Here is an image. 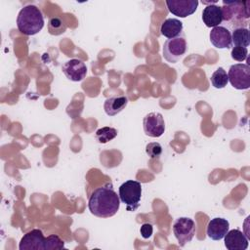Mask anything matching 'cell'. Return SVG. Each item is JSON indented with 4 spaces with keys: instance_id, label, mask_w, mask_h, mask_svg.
<instances>
[{
    "instance_id": "cell-1",
    "label": "cell",
    "mask_w": 250,
    "mask_h": 250,
    "mask_svg": "<svg viewBox=\"0 0 250 250\" xmlns=\"http://www.w3.org/2000/svg\"><path fill=\"white\" fill-rule=\"evenodd\" d=\"M120 207L119 195L115 192L111 183L97 188L91 193L88 200L90 212L99 218L114 216Z\"/></svg>"
},
{
    "instance_id": "cell-2",
    "label": "cell",
    "mask_w": 250,
    "mask_h": 250,
    "mask_svg": "<svg viewBox=\"0 0 250 250\" xmlns=\"http://www.w3.org/2000/svg\"><path fill=\"white\" fill-rule=\"evenodd\" d=\"M45 23L41 10L35 5H26L21 9L17 17V27L24 35H35Z\"/></svg>"
},
{
    "instance_id": "cell-3",
    "label": "cell",
    "mask_w": 250,
    "mask_h": 250,
    "mask_svg": "<svg viewBox=\"0 0 250 250\" xmlns=\"http://www.w3.org/2000/svg\"><path fill=\"white\" fill-rule=\"evenodd\" d=\"M249 1H223L222 16L223 21L228 22L229 25L236 27H244L242 23H246L250 18L249 13Z\"/></svg>"
},
{
    "instance_id": "cell-4",
    "label": "cell",
    "mask_w": 250,
    "mask_h": 250,
    "mask_svg": "<svg viewBox=\"0 0 250 250\" xmlns=\"http://www.w3.org/2000/svg\"><path fill=\"white\" fill-rule=\"evenodd\" d=\"M120 201L126 205L127 211H136L142 197V185L138 181L128 180L119 187Z\"/></svg>"
},
{
    "instance_id": "cell-5",
    "label": "cell",
    "mask_w": 250,
    "mask_h": 250,
    "mask_svg": "<svg viewBox=\"0 0 250 250\" xmlns=\"http://www.w3.org/2000/svg\"><path fill=\"white\" fill-rule=\"evenodd\" d=\"M163 58L172 63L179 62L188 52V43L184 33L181 35L167 39L163 45Z\"/></svg>"
},
{
    "instance_id": "cell-6",
    "label": "cell",
    "mask_w": 250,
    "mask_h": 250,
    "mask_svg": "<svg viewBox=\"0 0 250 250\" xmlns=\"http://www.w3.org/2000/svg\"><path fill=\"white\" fill-rule=\"evenodd\" d=\"M230 85L237 90H246L250 87V66L247 63L230 65L228 73Z\"/></svg>"
},
{
    "instance_id": "cell-7",
    "label": "cell",
    "mask_w": 250,
    "mask_h": 250,
    "mask_svg": "<svg viewBox=\"0 0 250 250\" xmlns=\"http://www.w3.org/2000/svg\"><path fill=\"white\" fill-rule=\"evenodd\" d=\"M173 232L180 246L190 242L195 234V223L188 217L178 218L173 225Z\"/></svg>"
},
{
    "instance_id": "cell-8",
    "label": "cell",
    "mask_w": 250,
    "mask_h": 250,
    "mask_svg": "<svg viewBox=\"0 0 250 250\" xmlns=\"http://www.w3.org/2000/svg\"><path fill=\"white\" fill-rule=\"evenodd\" d=\"M144 132L146 136L158 138L163 135L165 131V122L161 113L149 112L143 120Z\"/></svg>"
},
{
    "instance_id": "cell-9",
    "label": "cell",
    "mask_w": 250,
    "mask_h": 250,
    "mask_svg": "<svg viewBox=\"0 0 250 250\" xmlns=\"http://www.w3.org/2000/svg\"><path fill=\"white\" fill-rule=\"evenodd\" d=\"M165 4L174 16L187 18L197 10L199 2L197 0H166Z\"/></svg>"
},
{
    "instance_id": "cell-10",
    "label": "cell",
    "mask_w": 250,
    "mask_h": 250,
    "mask_svg": "<svg viewBox=\"0 0 250 250\" xmlns=\"http://www.w3.org/2000/svg\"><path fill=\"white\" fill-rule=\"evenodd\" d=\"M62 70L67 79L74 82L82 81L87 74V66L80 59L68 60L63 63Z\"/></svg>"
},
{
    "instance_id": "cell-11",
    "label": "cell",
    "mask_w": 250,
    "mask_h": 250,
    "mask_svg": "<svg viewBox=\"0 0 250 250\" xmlns=\"http://www.w3.org/2000/svg\"><path fill=\"white\" fill-rule=\"evenodd\" d=\"M45 236L41 229H34L27 231L21 239L20 250H43Z\"/></svg>"
},
{
    "instance_id": "cell-12",
    "label": "cell",
    "mask_w": 250,
    "mask_h": 250,
    "mask_svg": "<svg viewBox=\"0 0 250 250\" xmlns=\"http://www.w3.org/2000/svg\"><path fill=\"white\" fill-rule=\"evenodd\" d=\"M210 42L218 49H229L232 46L231 44V33L226 26L213 27L209 34Z\"/></svg>"
},
{
    "instance_id": "cell-13",
    "label": "cell",
    "mask_w": 250,
    "mask_h": 250,
    "mask_svg": "<svg viewBox=\"0 0 250 250\" xmlns=\"http://www.w3.org/2000/svg\"><path fill=\"white\" fill-rule=\"evenodd\" d=\"M224 241L228 250H246L249 245L248 238L238 229L229 230L224 236Z\"/></svg>"
},
{
    "instance_id": "cell-14",
    "label": "cell",
    "mask_w": 250,
    "mask_h": 250,
    "mask_svg": "<svg viewBox=\"0 0 250 250\" xmlns=\"http://www.w3.org/2000/svg\"><path fill=\"white\" fill-rule=\"evenodd\" d=\"M229 223L224 218H214L207 225V235L213 240H221L229 231Z\"/></svg>"
},
{
    "instance_id": "cell-15",
    "label": "cell",
    "mask_w": 250,
    "mask_h": 250,
    "mask_svg": "<svg viewBox=\"0 0 250 250\" xmlns=\"http://www.w3.org/2000/svg\"><path fill=\"white\" fill-rule=\"evenodd\" d=\"M202 21L207 27L219 26L223 21L221 7L215 4L207 5L202 12Z\"/></svg>"
},
{
    "instance_id": "cell-16",
    "label": "cell",
    "mask_w": 250,
    "mask_h": 250,
    "mask_svg": "<svg viewBox=\"0 0 250 250\" xmlns=\"http://www.w3.org/2000/svg\"><path fill=\"white\" fill-rule=\"evenodd\" d=\"M127 104H128L127 97L123 95H116L105 100L104 104V109L108 116H114L119 112H121L126 107Z\"/></svg>"
},
{
    "instance_id": "cell-17",
    "label": "cell",
    "mask_w": 250,
    "mask_h": 250,
    "mask_svg": "<svg viewBox=\"0 0 250 250\" xmlns=\"http://www.w3.org/2000/svg\"><path fill=\"white\" fill-rule=\"evenodd\" d=\"M183 22L175 18L166 19L160 26V33L168 38L172 39L175 38L183 33Z\"/></svg>"
},
{
    "instance_id": "cell-18",
    "label": "cell",
    "mask_w": 250,
    "mask_h": 250,
    "mask_svg": "<svg viewBox=\"0 0 250 250\" xmlns=\"http://www.w3.org/2000/svg\"><path fill=\"white\" fill-rule=\"evenodd\" d=\"M231 44L233 46L247 48L250 44L249 30L246 27L233 28L231 33Z\"/></svg>"
},
{
    "instance_id": "cell-19",
    "label": "cell",
    "mask_w": 250,
    "mask_h": 250,
    "mask_svg": "<svg viewBox=\"0 0 250 250\" xmlns=\"http://www.w3.org/2000/svg\"><path fill=\"white\" fill-rule=\"evenodd\" d=\"M210 81L216 89L225 88L229 82L227 71L223 67H218L211 75Z\"/></svg>"
},
{
    "instance_id": "cell-20",
    "label": "cell",
    "mask_w": 250,
    "mask_h": 250,
    "mask_svg": "<svg viewBox=\"0 0 250 250\" xmlns=\"http://www.w3.org/2000/svg\"><path fill=\"white\" fill-rule=\"evenodd\" d=\"M117 136V130L112 127H102L96 131V140L101 144H106Z\"/></svg>"
},
{
    "instance_id": "cell-21",
    "label": "cell",
    "mask_w": 250,
    "mask_h": 250,
    "mask_svg": "<svg viewBox=\"0 0 250 250\" xmlns=\"http://www.w3.org/2000/svg\"><path fill=\"white\" fill-rule=\"evenodd\" d=\"M66 30V24L64 21L59 18V17H54L51 18L48 21V31L52 35H61L64 33Z\"/></svg>"
},
{
    "instance_id": "cell-22",
    "label": "cell",
    "mask_w": 250,
    "mask_h": 250,
    "mask_svg": "<svg viewBox=\"0 0 250 250\" xmlns=\"http://www.w3.org/2000/svg\"><path fill=\"white\" fill-rule=\"evenodd\" d=\"M62 248H64V241L57 234H51L45 237V240L43 243V250L62 249Z\"/></svg>"
},
{
    "instance_id": "cell-23",
    "label": "cell",
    "mask_w": 250,
    "mask_h": 250,
    "mask_svg": "<svg viewBox=\"0 0 250 250\" xmlns=\"http://www.w3.org/2000/svg\"><path fill=\"white\" fill-rule=\"evenodd\" d=\"M146 154L152 159H158L162 154V146L159 143H149L146 146Z\"/></svg>"
},
{
    "instance_id": "cell-24",
    "label": "cell",
    "mask_w": 250,
    "mask_h": 250,
    "mask_svg": "<svg viewBox=\"0 0 250 250\" xmlns=\"http://www.w3.org/2000/svg\"><path fill=\"white\" fill-rule=\"evenodd\" d=\"M231 58L236 62H243L248 57V50L245 47L234 46L230 52Z\"/></svg>"
},
{
    "instance_id": "cell-25",
    "label": "cell",
    "mask_w": 250,
    "mask_h": 250,
    "mask_svg": "<svg viewBox=\"0 0 250 250\" xmlns=\"http://www.w3.org/2000/svg\"><path fill=\"white\" fill-rule=\"evenodd\" d=\"M140 232H141V235H142L143 238L147 239V238H149L152 235L153 226L150 223H145V224H143L141 226Z\"/></svg>"
},
{
    "instance_id": "cell-26",
    "label": "cell",
    "mask_w": 250,
    "mask_h": 250,
    "mask_svg": "<svg viewBox=\"0 0 250 250\" xmlns=\"http://www.w3.org/2000/svg\"><path fill=\"white\" fill-rule=\"evenodd\" d=\"M216 2H217V1H216V0H215V1H213V2H211V4H212V3H216ZM202 3H204V4H208V3H210V2H205V1H202Z\"/></svg>"
}]
</instances>
